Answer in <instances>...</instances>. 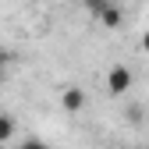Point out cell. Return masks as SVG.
<instances>
[{"instance_id": "1", "label": "cell", "mask_w": 149, "mask_h": 149, "mask_svg": "<svg viewBox=\"0 0 149 149\" xmlns=\"http://www.w3.org/2000/svg\"><path fill=\"white\" fill-rule=\"evenodd\" d=\"M107 89H110V96H124V92L132 89V71L124 64H114L107 71Z\"/></svg>"}, {"instance_id": "2", "label": "cell", "mask_w": 149, "mask_h": 149, "mask_svg": "<svg viewBox=\"0 0 149 149\" xmlns=\"http://www.w3.org/2000/svg\"><path fill=\"white\" fill-rule=\"evenodd\" d=\"M96 18H100V22H103L107 29H121V22H124V11H121V7L114 4V0H110V4H107V7H103V11H100Z\"/></svg>"}, {"instance_id": "3", "label": "cell", "mask_w": 149, "mask_h": 149, "mask_svg": "<svg viewBox=\"0 0 149 149\" xmlns=\"http://www.w3.org/2000/svg\"><path fill=\"white\" fill-rule=\"evenodd\" d=\"M61 107L68 110V114L82 110V107H85V92H82V89H64V96H61Z\"/></svg>"}, {"instance_id": "4", "label": "cell", "mask_w": 149, "mask_h": 149, "mask_svg": "<svg viewBox=\"0 0 149 149\" xmlns=\"http://www.w3.org/2000/svg\"><path fill=\"white\" fill-rule=\"evenodd\" d=\"M14 132H18V128H14V117L11 114H0V142H11Z\"/></svg>"}, {"instance_id": "5", "label": "cell", "mask_w": 149, "mask_h": 149, "mask_svg": "<svg viewBox=\"0 0 149 149\" xmlns=\"http://www.w3.org/2000/svg\"><path fill=\"white\" fill-rule=\"evenodd\" d=\"M82 4H85V11H89V14H100V11L110 4V0H82Z\"/></svg>"}, {"instance_id": "6", "label": "cell", "mask_w": 149, "mask_h": 149, "mask_svg": "<svg viewBox=\"0 0 149 149\" xmlns=\"http://www.w3.org/2000/svg\"><path fill=\"white\" fill-rule=\"evenodd\" d=\"M18 149H50V146H46L43 139H25L22 146H18Z\"/></svg>"}, {"instance_id": "7", "label": "cell", "mask_w": 149, "mask_h": 149, "mask_svg": "<svg viewBox=\"0 0 149 149\" xmlns=\"http://www.w3.org/2000/svg\"><path fill=\"white\" fill-rule=\"evenodd\" d=\"M142 50H146V53H149V32H146V36H142Z\"/></svg>"}, {"instance_id": "8", "label": "cell", "mask_w": 149, "mask_h": 149, "mask_svg": "<svg viewBox=\"0 0 149 149\" xmlns=\"http://www.w3.org/2000/svg\"><path fill=\"white\" fill-rule=\"evenodd\" d=\"M0 78H4V53H0Z\"/></svg>"}, {"instance_id": "9", "label": "cell", "mask_w": 149, "mask_h": 149, "mask_svg": "<svg viewBox=\"0 0 149 149\" xmlns=\"http://www.w3.org/2000/svg\"><path fill=\"white\" fill-rule=\"evenodd\" d=\"M103 149H114V146H103Z\"/></svg>"}]
</instances>
